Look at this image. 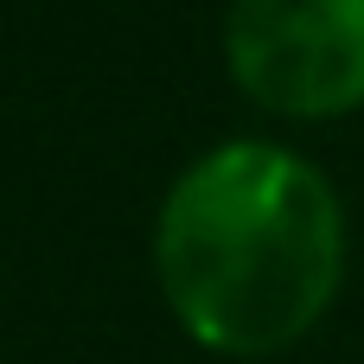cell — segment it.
Masks as SVG:
<instances>
[{"mask_svg": "<svg viewBox=\"0 0 364 364\" xmlns=\"http://www.w3.org/2000/svg\"><path fill=\"white\" fill-rule=\"evenodd\" d=\"M154 262L186 333L218 352H282L339 288V198L326 173L288 147H211L166 192Z\"/></svg>", "mask_w": 364, "mask_h": 364, "instance_id": "6da1fadb", "label": "cell"}, {"mask_svg": "<svg viewBox=\"0 0 364 364\" xmlns=\"http://www.w3.org/2000/svg\"><path fill=\"white\" fill-rule=\"evenodd\" d=\"M224 58L262 109L282 115L358 109L364 0H230Z\"/></svg>", "mask_w": 364, "mask_h": 364, "instance_id": "7a4b0ae2", "label": "cell"}]
</instances>
